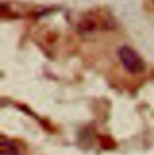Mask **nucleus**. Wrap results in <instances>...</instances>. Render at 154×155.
Segmentation results:
<instances>
[{
  "label": "nucleus",
  "instance_id": "f257e3e1",
  "mask_svg": "<svg viewBox=\"0 0 154 155\" xmlns=\"http://www.w3.org/2000/svg\"><path fill=\"white\" fill-rule=\"evenodd\" d=\"M115 27L113 19L101 12H90L85 15L79 22V29L82 31H94L95 29H111Z\"/></svg>",
  "mask_w": 154,
  "mask_h": 155
},
{
  "label": "nucleus",
  "instance_id": "7ed1b4c3",
  "mask_svg": "<svg viewBox=\"0 0 154 155\" xmlns=\"http://www.w3.org/2000/svg\"><path fill=\"white\" fill-rule=\"evenodd\" d=\"M0 153L1 155H18L19 150L12 141H8L2 137L0 142Z\"/></svg>",
  "mask_w": 154,
  "mask_h": 155
},
{
  "label": "nucleus",
  "instance_id": "f03ea898",
  "mask_svg": "<svg viewBox=\"0 0 154 155\" xmlns=\"http://www.w3.org/2000/svg\"><path fill=\"white\" fill-rule=\"evenodd\" d=\"M118 57L119 60L122 63V65L124 66V69L134 75L141 74L145 70V63L141 59V57L130 47L128 46H123L119 48L118 51Z\"/></svg>",
  "mask_w": 154,
  "mask_h": 155
},
{
  "label": "nucleus",
  "instance_id": "20e7f679",
  "mask_svg": "<svg viewBox=\"0 0 154 155\" xmlns=\"http://www.w3.org/2000/svg\"><path fill=\"white\" fill-rule=\"evenodd\" d=\"M153 2H154V0H153Z\"/></svg>",
  "mask_w": 154,
  "mask_h": 155
}]
</instances>
